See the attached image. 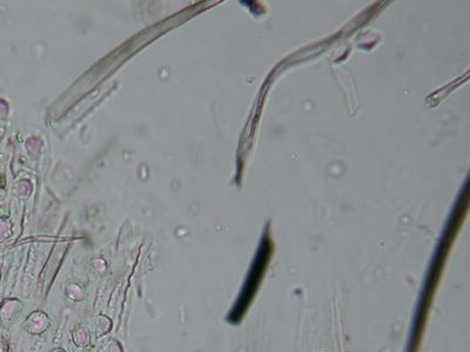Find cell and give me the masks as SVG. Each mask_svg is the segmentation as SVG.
Masks as SVG:
<instances>
[{"label": "cell", "mask_w": 470, "mask_h": 352, "mask_svg": "<svg viewBox=\"0 0 470 352\" xmlns=\"http://www.w3.org/2000/svg\"><path fill=\"white\" fill-rule=\"evenodd\" d=\"M101 352H123V349L118 342L112 339V341H107L105 344L102 345Z\"/></svg>", "instance_id": "5b68a950"}, {"label": "cell", "mask_w": 470, "mask_h": 352, "mask_svg": "<svg viewBox=\"0 0 470 352\" xmlns=\"http://www.w3.org/2000/svg\"><path fill=\"white\" fill-rule=\"evenodd\" d=\"M22 308V303L16 300H8L4 302L2 308H0V320L4 323H11L18 316Z\"/></svg>", "instance_id": "7a4b0ae2"}, {"label": "cell", "mask_w": 470, "mask_h": 352, "mask_svg": "<svg viewBox=\"0 0 470 352\" xmlns=\"http://www.w3.org/2000/svg\"><path fill=\"white\" fill-rule=\"evenodd\" d=\"M53 352H65V351H62V350H59V349H57V350H54Z\"/></svg>", "instance_id": "8992f818"}, {"label": "cell", "mask_w": 470, "mask_h": 352, "mask_svg": "<svg viewBox=\"0 0 470 352\" xmlns=\"http://www.w3.org/2000/svg\"><path fill=\"white\" fill-rule=\"evenodd\" d=\"M48 326L49 318L47 314L41 311H36L27 317L24 328L31 335H41L48 329Z\"/></svg>", "instance_id": "6da1fadb"}, {"label": "cell", "mask_w": 470, "mask_h": 352, "mask_svg": "<svg viewBox=\"0 0 470 352\" xmlns=\"http://www.w3.org/2000/svg\"><path fill=\"white\" fill-rule=\"evenodd\" d=\"M112 328V322L108 317L106 316H99L97 318V322H95V332H97V336H103L106 335L108 331Z\"/></svg>", "instance_id": "3957f363"}, {"label": "cell", "mask_w": 470, "mask_h": 352, "mask_svg": "<svg viewBox=\"0 0 470 352\" xmlns=\"http://www.w3.org/2000/svg\"><path fill=\"white\" fill-rule=\"evenodd\" d=\"M73 341L74 344L78 346H86L90 344L91 337L87 331L84 328H78L77 330H74L73 332Z\"/></svg>", "instance_id": "277c9868"}]
</instances>
